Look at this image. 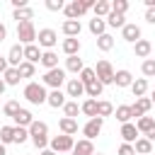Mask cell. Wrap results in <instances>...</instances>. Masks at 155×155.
I'll return each instance as SVG.
<instances>
[{
    "label": "cell",
    "mask_w": 155,
    "mask_h": 155,
    "mask_svg": "<svg viewBox=\"0 0 155 155\" xmlns=\"http://www.w3.org/2000/svg\"><path fill=\"white\" fill-rule=\"evenodd\" d=\"M136 128H138V133H150L153 128H155V119L153 116H140L138 121H136Z\"/></svg>",
    "instance_id": "cell-23"
},
{
    "label": "cell",
    "mask_w": 155,
    "mask_h": 155,
    "mask_svg": "<svg viewBox=\"0 0 155 155\" xmlns=\"http://www.w3.org/2000/svg\"><path fill=\"white\" fill-rule=\"evenodd\" d=\"M31 17H34V10L31 7H22V10H15L12 12V19H17V24L19 22H31Z\"/></svg>",
    "instance_id": "cell-31"
},
{
    "label": "cell",
    "mask_w": 155,
    "mask_h": 155,
    "mask_svg": "<svg viewBox=\"0 0 155 155\" xmlns=\"http://www.w3.org/2000/svg\"><path fill=\"white\" fill-rule=\"evenodd\" d=\"M65 70H68V73H82V70H85V65H82V58H78V56H70V58H65Z\"/></svg>",
    "instance_id": "cell-28"
},
{
    "label": "cell",
    "mask_w": 155,
    "mask_h": 155,
    "mask_svg": "<svg viewBox=\"0 0 155 155\" xmlns=\"http://www.w3.org/2000/svg\"><path fill=\"white\" fill-rule=\"evenodd\" d=\"M29 138V128H22V126H15V143L22 145L24 140Z\"/></svg>",
    "instance_id": "cell-45"
},
{
    "label": "cell",
    "mask_w": 155,
    "mask_h": 155,
    "mask_svg": "<svg viewBox=\"0 0 155 155\" xmlns=\"http://www.w3.org/2000/svg\"><path fill=\"white\" fill-rule=\"evenodd\" d=\"M36 29H34V22H19L17 24V39H19V44H24V46H29V44H34L36 41Z\"/></svg>",
    "instance_id": "cell-4"
},
{
    "label": "cell",
    "mask_w": 155,
    "mask_h": 155,
    "mask_svg": "<svg viewBox=\"0 0 155 155\" xmlns=\"http://www.w3.org/2000/svg\"><path fill=\"white\" fill-rule=\"evenodd\" d=\"M97 48L104 51V53L111 51V48H114V36H111V34H102V36L97 39Z\"/></svg>",
    "instance_id": "cell-33"
},
{
    "label": "cell",
    "mask_w": 155,
    "mask_h": 155,
    "mask_svg": "<svg viewBox=\"0 0 155 155\" xmlns=\"http://www.w3.org/2000/svg\"><path fill=\"white\" fill-rule=\"evenodd\" d=\"M94 7V2L92 0H73V2H68L65 7H63V12H65V17L68 19H78V17H82L87 10H92Z\"/></svg>",
    "instance_id": "cell-3"
},
{
    "label": "cell",
    "mask_w": 155,
    "mask_h": 155,
    "mask_svg": "<svg viewBox=\"0 0 155 155\" xmlns=\"http://www.w3.org/2000/svg\"><path fill=\"white\" fill-rule=\"evenodd\" d=\"M46 104H51L53 109H58V107H65V94H63L61 90H53V92H48V99H46Z\"/></svg>",
    "instance_id": "cell-26"
},
{
    "label": "cell",
    "mask_w": 155,
    "mask_h": 155,
    "mask_svg": "<svg viewBox=\"0 0 155 155\" xmlns=\"http://www.w3.org/2000/svg\"><path fill=\"white\" fill-rule=\"evenodd\" d=\"M150 107H153V102H150V97H138L136 99V104H131V109H133V116H145L148 111H150Z\"/></svg>",
    "instance_id": "cell-11"
},
{
    "label": "cell",
    "mask_w": 155,
    "mask_h": 155,
    "mask_svg": "<svg viewBox=\"0 0 155 155\" xmlns=\"http://www.w3.org/2000/svg\"><path fill=\"white\" fill-rule=\"evenodd\" d=\"M107 24H109V27H114V29H116V27H121V29H124V27H126V19H124V15L109 12V15H107Z\"/></svg>",
    "instance_id": "cell-39"
},
{
    "label": "cell",
    "mask_w": 155,
    "mask_h": 155,
    "mask_svg": "<svg viewBox=\"0 0 155 155\" xmlns=\"http://www.w3.org/2000/svg\"><path fill=\"white\" fill-rule=\"evenodd\" d=\"M41 65H44L46 70L58 68V53H56V51H44V56H41Z\"/></svg>",
    "instance_id": "cell-22"
},
{
    "label": "cell",
    "mask_w": 155,
    "mask_h": 155,
    "mask_svg": "<svg viewBox=\"0 0 155 155\" xmlns=\"http://www.w3.org/2000/svg\"><path fill=\"white\" fill-rule=\"evenodd\" d=\"M111 12L126 15V12H128V2H126V0H114V2H111Z\"/></svg>",
    "instance_id": "cell-46"
},
{
    "label": "cell",
    "mask_w": 155,
    "mask_h": 155,
    "mask_svg": "<svg viewBox=\"0 0 155 155\" xmlns=\"http://www.w3.org/2000/svg\"><path fill=\"white\" fill-rule=\"evenodd\" d=\"M0 143H2V145L15 143V126H2V128H0Z\"/></svg>",
    "instance_id": "cell-38"
},
{
    "label": "cell",
    "mask_w": 155,
    "mask_h": 155,
    "mask_svg": "<svg viewBox=\"0 0 155 155\" xmlns=\"http://www.w3.org/2000/svg\"><path fill=\"white\" fill-rule=\"evenodd\" d=\"M73 148H75L73 136L61 133V136H53V138H51V150H53V153H73Z\"/></svg>",
    "instance_id": "cell-6"
},
{
    "label": "cell",
    "mask_w": 155,
    "mask_h": 155,
    "mask_svg": "<svg viewBox=\"0 0 155 155\" xmlns=\"http://www.w3.org/2000/svg\"><path fill=\"white\" fill-rule=\"evenodd\" d=\"M114 85H116V87H131V85H133V75H131L128 70H116Z\"/></svg>",
    "instance_id": "cell-21"
},
{
    "label": "cell",
    "mask_w": 155,
    "mask_h": 155,
    "mask_svg": "<svg viewBox=\"0 0 155 155\" xmlns=\"http://www.w3.org/2000/svg\"><path fill=\"white\" fill-rule=\"evenodd\" d=\"M0 128H2V126H0Z\"/></svg>",
    "instance_id": "cell-58"
},
{
    "label": "cell",
    "mask_w": 155,
    "mask_h": 155,
    "mask_svg": "<svg viewBox=\"0 0 155 155\" xmlns=\"http://www.w3.org/2000/svg\"><path fill=\"white\" fill-rule=\"evenodd\" d=\"M94 80H97V73H94V68H85V70L80 73V82H82L85 87H87L90 82H94Z\"/></svg>",
    "instance_id": "cell-40"
},
{
    "label": "cell",
    "mask_w": 155,
    "mask_h": 155,
    "mask_svg": "<svg viewBox=\"0 0 155 155\" xmlns=\"http://www.w3.org/2000/svg\"><path fill=\"white\" fill-rule=\"evenodd\" d=\"M73 155H94V145H92V140H87V138L78 140L75 148H73Z\"/></svg>",
    "instance_id": "cell-19"
},
{
    "label": "cell",
    "mask_w": 155,
    "mask_h": 155,
    "mask_svg": "<svg viewBox=\"0 0 155 155\" xmlns=\"http://www.w3.org/2000/svg\"><path fill=\"white\" fill-rule=\"evenodd\" d=\"M2 80H5V85H19V80H22L19 68H7V73L2 75Z\"/></svg>",
    "instance_id": "cell-34"
},
{
    "label": "cell",
    "mask_w": 155,
    "mask_h": 155,
    "mask_svg": "<svg viewBox=\"0 0 155 155\" xmlns=\"http://www.w3.org/2000/svg\"><path fill=\"white\" fill-rule=\"evenodd\" d=\"M104 29H107V19H102V17H94V19H90V31H92L97 39H99L102 34H107Z\"/></svg>",
    "instance_id": "cell-24"
},
{
    "label": "cell",
    "mask_w": 155,
    "mask_h": 155,
    "mask_svg": "<svg viewBox=\"0 0 155 155\" xmlns=\"http://www.w3.org/2000/svg\"><path fill=\"white\" fill-rule=\"evenodd\" d=\"M65 94H68V97H82V94H85V85L80 82V78L68 80V85H65Z\"/></svg>",
    "instance_id": "cell-15"
},
{
    "label": "cell",
    "mask_w": 155,
    "mask_h": 155,
    "mask_svg": "<svg viewBox=\"0 0 155 155\" xmlns=\"http://www.w3.org/2000/svg\"><path fill=\"white\" fill-rule=\"evenodd\" d=\"M121 138H124V143H136L138 140V128H136V124H121V133H119Z\"/></svg>",
    "instance_id": "cell-12"
},
{
    "label": "cell",
    "mask_w": 155,
    "mask_h": 155,
    "mask_svg": "<svg viewBox=\"0 0 155 155\" xmlns=\"http://www.w3.org/2000/svg\"><path fill=\"white\" fill-rule=\"evenodd\" d=\"M0 155H7V153H5V145H2V143H0Z\"/></svg>",
    "instance_id": "cell-55"
},
{
    "label": "cell",
    "mask_w": 155,
    "mask_h": 155,
    "mask_svg": "<svg viewBox=\"0 0 155 155\" xmlns=\"http://www.w3.org/2000/svg\"><path fill=\"white\" fill-rule=\"evenodd\" d=\"M61 29H63V34H65L68 39H78V34H80L82 27H80V19H65Z\"/></svg>",
    "instance_id": "cell-13"
},
{
    "label": "cell",
    "mask_w": 155,
    "mask_h": 155,
    "mask_svg": "<svg viewBox=\"0 0 155 155\" xmlns=\"http://www.w3.org/2000/svg\"><path fill=\"white\" fill-rule=\"evenodd\" d=\"M5 87H7V85H5V80H2V78H0V94H2V92H5Z\"/></svg>",
    "instance_id": "cell-53"
},
{
    "label": "cell",
    "mask_w": 155,
    "mask_h": 155,
    "mask_svg": "<svg viewBox=\"0 0 155 155\" xmlns=\"http://www.w3.org/2000/svg\"><path fill=\"white\" fill-rule=\"evenodd\" d=\"M63 82H65V70H63V68L46 70V75H44V85H48V87H53V90H61Z\"/></svg>",
    "instance_id": "cell-7"
},
{
    "label": "cell",
    "mask_w": 155,
    "mask_h": 155,
    "mask_svg": "<svg viewBox=\"0 0 155 155\" xmlns=\"http://www.w3.org/2000/svg\"><path fill=\"white\" fill-rule=\"evenodd\" d=\"M140 70H143L145 78H153V75H155V58H145L143 65H140Z\"/></svg>",
    "instance_id": "cell-44"
},
{
    "label": "cell",
    "mask_w": 155,
    "mask_h": 155,
    "mask_svg": "<svg viewBox=\"0 0 155 155\" xmlns=\"http://www.w3.org/2000/svg\"><path fill=\"white\" fill-rule=\"evenodd\" d=\"M150 51H153V44H150L148 39H138V41L133 44V53H136L138 58H148Z\"/></svg>",
    "instance_id": "cell-17"
},
{
    "label": "cell",
    "mask_w": 155,
    "mask_h": 155,
    "mask_svg": "<svg viewBox=\"0 0 155 155\" xmlns=\"http://www.w3.org/2000/svg\"><path fill=\"white\" fill-rule=\"evenodd\" d=\"M36 39H39V46H44L46 51H51V48L58 44V34H56L53 29H41Z\"/></svg>",
    "instance_id": "cell-9"
},
{
    "label": "cell",
    "mask_w": 155,
    "mask_h": 155,
    "mask_svg": "<svg viewBox=\"0 0 155 155\" xmlns=\"http://www.w3.org/2000/svg\"><path fill=\"white\" fill-rule=\"evenodd\" d=\"M145 138H148V140H150V143H153V140H155V128H153V131H150V133H148V136H145Z\"/></svg>",
    "instance_id": "cell-52"
},
{
    "label": "cell",
    "mask_w": 155,
    "mask_h": 155,
    "mask_svg": "<svg viewBox=\"0 0 155 155\" xmlns=\"http://www.w3.org/2000/svg\"><path fill=\"white\" fill-rule=\"evenodd\" d=\"M102 126H104V119H99V116L90 119V121H87V124L82 126V133H85V138H87V140H94V138L99 136Z\"/></svg>",
    "instance_id": "cell-8"
},
{
    "label": "cell",
    "mask_w": 155,
    "mask_h": 155,
    "mask_svg": "<svg viewBox=\"0 0 155 155\" xmlns=\"http://www.w3.org/2000/svg\"><path fill=\"white\" fill-rule=\"evenodd\" d=\"M41 51H39V46L36 44H29V46H24V61H29V63H41Z\"/></svg>",
    "instance_id": "cell-20"
},
{
    "label": "cell",
    "mask_w": 155,
    "mask_h": 155,
    "mask_svg": "<svg viewBox=\"0 0 155 155\" xmlns=\"http://www.w3.org/2000/svg\"><path fill=\"white\" fill-rule=\"evenodd\" d=\"M5 36H7V27H5L2 22H0V44L5 41Z\"/></svg>",
    "instance_id": "cell-51"
},
{
    "label": "cell",
    "mask_w": 155,
    "mask_h": 155,
    "mask_svg": "<svg viewBox=\"0 0 155 155\" xmlns=\"http://www.w3.org/2000/svg\"><path fill=\"white\" fill-rule=\"evenodd\" d=\"M63 111H65V116H68V119H75V116H78L82 109H80V104H78V102H65Z\"/></svg>",
    "instance_id": "cell-42"
},
{
    "label": "cell",
    "mask_w": 155,
    "mask_h": 155,
    "mask_svg": "<svg viewBox=\"0 0 155 155\" xmlns=\"http://www.w3.org/2000/svg\"><path fill=\"white\" fill-rule=\"evenodd\" d=\"M7 68H10V63H7V56H0V73L5 75V73H7Z\"/></svg>",
    "instance_id": "cell-50"
},
{
    "label": "cell",
    "mask_w": 155,
    "mask_h": 155,
    "mask_svg": "<svg viewBox=\"0 0 155 155\" xmlns=\"http://www.w3.org/2000/svg\"><path fill=\"white\" fill-rule=\"evenodd\" d=\"M111 114H114V104H111V102H107V99L97 102V116H99V119H104V116H111Z\"/></svg>",
    "instance_id": "cell-35"
},
{
    "label": "cell",
    "mask_w": 155,
    "mask_h": 155,
    "mask_svg": "<svg viewBox=\"0 0 155 155\" xmlns=\"http://www.w3.org/2000/svg\"><path fill=\"white\" fill-rule=\"evenodd\" d=\"M116 155H136V148L131 143H121L119 150H116Z\"/></svg>",
    "instance_id": "cell-47"
},
{
    "label": "cell",
    "mask_w": 155,
    "mask_h": 155,
    "mask_svg": "<svg viewBox=\"0 0 155 155\" xmlns=\"http://www.w3.org/2000/svg\"><path fill=\"white\" fill-rule=\"evenodd\" d=\"M80 109H82V114H87L90 119H94L97 116V99H85L80 104Z\"/></svg>",
    "instance_id": "cell-37"
},
{
    "label": "cell",
    "mask_w": 155,
    "mask_h": 155,
    "mask_svg": "<svg viewBox=\"0 0 155 155\" xmlns=\"http://www.w3.org/2000/svg\"><path fill=\"white\" fill-rule=\"evenodd\" d=\"M150 102H153V104H155V92H153V97H150Z\"/></svg>",
    "instance_id": "cell-56"
},
{
    "label": "cell",
    "mask_w": 155,
    "mask_h": 155,
    "mask_svg": "<svg viewBox=\"0 0 155 155\" xmlns=\"http://www.w3.org/2000/svg\"><path fill=\"white\" fill-rule=\"evenodd\" d=\"M19 109H22V107H19V102H15V99H12V102H7V104L2 107V114H5V116H10V119H15Z\"/></svg>",
    "instance_id": "cell-41"
},
{
    "label": "cell",
    "mask_w": 155,
    "mask_h": 155,
    "mask_svg": "<svg viewBox=\"0 0 155 155\" xmlns=\"http://www.w3.org/2000/svg\"><path fill=\"white\" fill-rule=\"evenodd\" d=\"M131 92H133V97H143V94L148 92V80H145V78H138V80H133V85H131Z\"/></svg>",
    "instance_id": "cell-32"
},
{
    "label": "cell",
    "mask_w": 155,
    "mask_h": 155,
    "mask_svg": "<svg viewBox=\"0 0 155 155\" xmlns=\"http://www.w3.org/2000/svg\"><path fill=\"white\" fill-rule=\"evenodd\" d=\"M24 99H27L29 104H44V102L48 99L46 87H44L41 82H29V85L24 87Z\"/></svg>",
    "instance_id": "cell-2"
},
{
    "label": "cell",
    "mask_w": 155,
    "mask_h": 155,
    "mask_svg": "<svg viewBox=\"0 0 155 155\" xmlns=\"http://www.w3.org/2000/svg\"><path fill=\"white\" fill-rule=\"evenodd\" d=\"M116 119H119L121 124H131V119H133V109H131L128 104H119V107H116Z\"/></svg>",
    "instance_id": "cell-27"
},
{
    "label": "cell",
    "mask_w": 155,
    "mask_h": 155,
    "mask_svg": "<svg viewBox=\"0 0 155 155\" xmlns=\"http://www.w3.org/2000/svg\"><path fill=\"white\" fill-rule=\"evenodd\" d=\"M94 155H102V153H94Z\"/></svg>",
    "instance_id": "cell-57"
},
{
    "label": "cell",
    "mask_w": 155,
    "mask_h": 155,
    "mask_svg": "<svg viewBox=\"0 0 155 155\" xmlns=\"http://www.w3.org/2000/svg\"><path fill=\"white\" fill-rule=\"evenodd\" d=\"M121 36H124V41L136 44V41L140 39V27H138V24H126V27L121 29Z\"/></svg>",
    "instance_id": "cell-14"
},
{
    "label": "cell",
    "mask_w": 155,
    "mask_h": 155,
    "mask_svg": "<svg viewBox=\"0 0 155 155\" xmlns=\"http://www.w3.org/2000/svg\"><path fill=\"white\" fill-rule=\"evenodd\" d=\"M29 138L31 143L39 148V150H46V143H48V126L44 121H34L29 126Z\"/></svg>",
    "instance_id": "cell-1"
},
{
    "label": "cell",
    "mask_w": 155,
    "mask_h": 155,
    "mask_svg": "<svg viewBox=\"0 0 155 155\" xmlns=\"http://www.w3.org/2000/svg\"><path fill=\"white\" fill-rule=\"evenodd\" d=\"M92 10H94V17H102V19H104V17L111 12V2H109V0H99V2H94Z\"/></svg>",
    "instance_id": "cell-30"
},
{
    "label": "cell",
    "mask_w": 155,
    "mask_h": 155,
    "mask_svg": "<svg viewBox=\"0 0 155 155\" xmlns=\"http://www.w3.org/2000/svg\"><path fill=\"white\" fill-rule=\"evenodd\" d=\"M58 128H61V133H65V136H75V133H78V121L63 116V119L58 121Z\"/></svg>",
    "instance_id": "cell-18"
},
{
    "label": "cell",
    "mask_w": 155,
    "mask_h": 155,
    "mask_svg": "<svg viewBox=\"0 0 155 155\" xmlns=\"http://www.w3.org/2000/svg\"><path fill=\"white\" fill-rule=\"evenodd\" d=\"M46 7H48L51 12H58V10L65 7V2H63V0H46Z\"/></svg>",
    "instance_id": "cell-48"
},
{
    "label": "cell",
    "mask_w": 155,
    "mask_h": 155,
    "mask_svg": "<svg viewBox=\"0 0 155 155\" xmlns=\"http://www.w3.org/2000/svg\"><path fill=\"white\" fill-rule=\"evenodd\" d=\"M34 73H36V68H34V63H29V61H24V63L19 65V75H22V80H24V78H34Z\"/></svg>",
    "instance_id": "cell-43"
},
{
    "label": "cell",
    "mask_w": 155,
    "mask_h": 155,
    "mask_svg": "<svg viewBox=\"0 0 155 155\" xmlns=\"http://www.w3.org/2000/svg\"><path fill=\"white\" fill-rule=\"evenodd\" d=\"M133 148H136V155H150V153H153V143H150L148 138H138V140L133 143Z\"/></svg>",
    "instance_id": "cell-29"
},
{
    "label": "cell",
    "mask_w": 155,
    "mask_h": 155,
    "mask_svg": "<svg viewBox=\"0 0 155 155\" xmlns=\"http://www.w3.org/2000/svg\"><path fill=\"white\" fill-rule=\"evenodd\" d=\"M145 22L148 24H155V7L153 10H145Z\"/></svg>",
    "instance_id": "cell-49"
},
{
    "label": "cell",
    "mask_w": 155,
    "mask_h": 155,
    "mask_svg": "<svg viewBox=\"0 0 155 155\" xmlns=\"http://www.w3.org/2000/svg\"><path fill=\"white\" fill-rule=\"evenodd\" d=\"M12 121H15V126H22V128H29V126L34 124V114H31L29 109H19V111H17V116H15Z\"/></svg>",
    "instance_id": "cell-16"
},
{
    "label": "cell",
    "mask_w": 155,
    "mask_h": 155,
    "mask_svg": "<svg viewBox=\"0 0 155 155\" xmlns=\"http://www.w3.org/2000/svg\"><path fill=\"white\" fill-rule=\"evenodd\" d=\"M63 53L70 58V56H78L80 53V39H65L63 41Z\"/></svg>",
    "instance_id": "cell-25"
},
{
    "label": "cell",
    "mask_w": 155,
    "mask_h": 155,
    "mask_svg": "<svg viewBox=\"0 0 155 155\" xmlns=\"http://www.w3.org/2000/svg\"><path fill=\"white\" fill-rule=\"evenodd\" d=\"M94 73H97V80L102 82V85H114V68H111V63L109 61H97V68H94Z\"/></svg>",
    "instance_id": "cell-5"
},
{
    "label": "cell",
    "mask_w": 155,
    "mask_h": 155,
    "mask_svg": "<svg viewBox=\"0 0 155 155\" xmlns=\"http://www.w3.org/2000/svg\"><path fill=\"white\" fill-rule=\"evenodd\" d=\"M7 63H10V68H19L24 63V46L22 44H15L7 51Z\"/></svg>",
    "instance_id": "cell-10"
},
{
    "label": "cell",
    "mask_w": 155,
    "mask_h": 155,
    "mask_svg": "<svg viewBox=\"0 0 155 155\" xmlns=\"http://www.w3.org/2000/svg\"><path fill=\"white\" fill-rule=\"evenodd\" d=\"M102 90H104V85H102L99 80H94V82H90V85L85 87V94H87L90 99H94V97H99V94H102Z\"/></svg>",
    "instance_id": "cell-36"
},
{
    "label": "cell",
    "mask_w": 155,
    "mask_h": 155,
    "mask_svg": "<svg viewBox=\"0 0 155 155\" xmlns=\"http://www.w3.org/2000/svg\"><path fill=\"white\" fill-rule=\"evenodd\" d=\"M41 155H58V153H53V150H41Z\"/></svg>",
    "instance_id": "cell-54"
}]
</instances>
